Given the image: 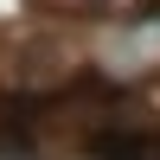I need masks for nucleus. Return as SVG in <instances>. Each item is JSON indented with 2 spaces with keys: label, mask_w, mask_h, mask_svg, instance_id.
Here are the masks:
<instances>
[{
  "label": "nucleus",
  "mask_w": 160,
  "mask_h": 160,
  "mask_svg": "<svg viewBox=\"0 0 160 160\" xmlns=\"http://www.w3.org/2000/svg\"><path fill=\"white\" fill-rule=\"evenodd\" d=\"M96 160H160V135H141V128H115V135L90 141Z\"/></svg>",
  "instance_id": "1"
}]
</instances>
